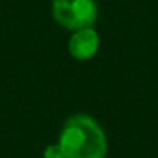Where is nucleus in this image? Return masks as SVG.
Returning <instances> with one entry per match:
<instances>
[{"mask_svg":"<svg viewBox=\"0 0 158 158\" xmlns=\"http://www.w3.org/2000/svg\"><path fill=\"white\" fill-rule=\"evenodd\" d=\"M99 49V34L94 27H83L78 31H73L70 38L68 51L75 60H90L95 56Z\"/></svg>","mask_w":158,"mask_h":158,"instance_id":"3","label":"nucleus"},{"mask_svg":"<svg viewBox=\"0 0 158 158\" xmlns=\"http://www.w3.org/2000/svg\"><path fill=\"white\" fill-rule=\"evenodd\" d=\"M58 146L63 158H106L107 138L94 117L77 114L63 124Z\"/></svg>","mask_w":158,"mask_h":158,"instance_id":"1","label":"nucleus"},{"mask_svg":"<svg viewBox=\"0 0 158 158\" xmlns=\"http://www.w3.org/2000/svg\"><path fill=\"white\" fill-rule=\"evenodd\" d=\"M53 19L70 31L92 27L97 21L95 0H53Z\"/></svg>","mask_w":158,"mask_h":158,"instance_id":"2","label":"nucleus"},{"mask_svg":"<svg viewBox=\"0 0 158 158\" xmlns=\"http://www.w3.org/2000/svg\"><path fill=\"white\" fill-rule=\"evenodd\" d=\"M43 156H44V158H63L61 156V150H60L58 143L49 144V146L44 150V155H43Z\"/></svg>","mask_w":158,"mask_h":158,"instance_id":"4","label":"nucleus"}]
</instances>
